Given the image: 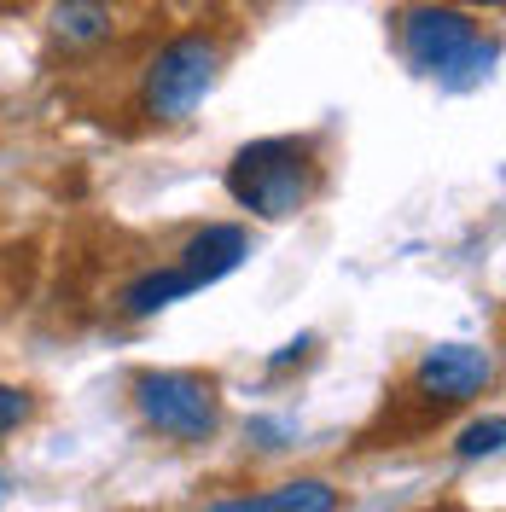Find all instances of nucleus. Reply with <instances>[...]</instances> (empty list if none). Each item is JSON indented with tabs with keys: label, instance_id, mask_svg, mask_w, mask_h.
<instances>
[{
	"label": "nucleus",
	"instance_id": "f257e3e1",
	"mask_svg": "<svg viewBox=\"0 0 506 512\" xmlns=\"http://www.w3.org/2000/svg\"><path fill=\"white\" fill-rule=\"evenodd\" d=\"M227 192L262 222H291L315 198V146L297 134H268L239 146L227 163Z\"/></svg>",
	"mask_w": 506,
	"mask_h": 512
},
{
	"label": "nucleus",
	"instance_id": "f03ea898",
	"mask_svg": "<svg viewBox=\"0 0 506 512\" xmlns=\"http://www.w3.org/2000/svg\"><path fill=\"white\" fill-rule=\"evenodd\" d=\"M402 53L419 76H437V82H477L489 76L495 64V41H483L477 24L466 12H454L443 0H419L402 12Z\"/></svg>",
	"mask_w": 506,
	"mask_h": 512
},
{
	"label": "nucleus",
	"instance_id": "7ed1b4c3",
	"mask_svg": "<svg viewBox=\"0 0 506 512\" xmlns=\"http://www.w3.org/2000/svg\"><path fill=\"white\" fill-rule=\"evenodd\" d=\"M216 70H222V47L210 35H175L158 59L146 64V82H140L146 117L187 123L192 111L204 105V94L216 88Z\"/></svg>",
	"mask_w": 506,
	"mask_h": 512
},
{
	"label": "nucleus",
	"instance_id": "20e7f679",
	"mask_svg": "<svg viewBox=\"0 0 506 512\" xmlns=\"http://www.w3.org/2000/svg\"><path fill=\"white\" fill-rule=\"evenodd\" d=\"M134 408L158 437H175V443H210L222 431L216 384L198 379V373H140L134 379Z\"/></svg>",
	"mask_w": 506,
	"mask_h": 512
},
{
	"label": "nucleus",
	"instance_id": "39448f33",
	"mask_svg": "<svg viewBox=\"0 0 506 512\" xmlns=\"http://www.w3.org/2000/svg\"><path fill=\"white\" fill-rule=\"evenodd\" d=\"M489 384H495V361L477 344H437V350L419 355V367H413V390L431 408H460V402L483 396Z\"/></svg>",
	"mask_w": 506,
	"mask_h": 512
},
{
	"label": "nucleus",
	"instance_id": "423d86ee",
	"mask_svg": "<svg viewBox=\"0 0 506 512\" xmlns=\"http://www.w3.org/2000/svg\"><path fill=\"white\" fill-rule=\"evenodd\" d=\"M245 256H251V233L233 227V222H216V227H204V233H192L187 239L181 268L192 274V286L204 291V286H216V280H227Z\"/></svg>",
	"mask_w": 506,
	"mask_h": 512
},
{
	"label": "nucleus",
	"instance_id": "0eeeda50",
	"mask_svg": "<svg viewBox=\"0 0 506 512\" xmlns=\"http://www.w3.org/2000/svg\"><path fill=\"white\" fill-rule=\"evenodd\" d=\"M192 274L175 262V268H152V274H140L134 286L123 291V315L134 320H146V315H158V309H169V303H181V297H192Z\"/></svg>",
	"mask_w": 506,
	"mask_h": 512
},
{
	"label": "nucleus",
	"instance_id": "6e6552de",
	"mask_svg": "<svg viewBox=\"0 0 506 512\" xmlns=\"http://www.w3.org/2000/svg\"><path fill=\"white\" fill-rule=\"evenodd\" d=\"M338 495L326 483H285L268 495H239V501H216V512H332Z\"/></svg>",
	"mask_w": 506,
	"mask_h": 512
},
{
	"label": "nucleus",
	"instance_id": "1a4fd4ad",
	"mask_svg": "<svg viewBox=\"0 0 506 512\" xmlns=\"http://www.w3.org/2000/svg\"><path fill=\"white\" fill-rule=\"evenodd\" d=\"M111 24H117L111 0H59L53 6V35L64 47H94V41L111 35Z\"/></svg>",
	"mask_w": 506,
	"mask_h": 512
},
{
	"label": "nucleus",
	"instance_id": "9d476101",
	"mask_svg": "<svg viewBox=\"0 0 506 512\" xmlns=\"http://www.w3.org/2000/svg\"><path fill=\"white\" fill-rule=\"evenodd\" d=\"M501 443H506V419L489 414V419H472L454 448H460V460H483V454H501Z\"/></svg>",
	"mask_w": 506,
	"mask_h": 512
},
{
	"label": "nucleus",
	"instance_id": "9b49d317",
	"mask_svg": "<svg viewBox=\"0 0 506 512\" xmlns=\"http://www.w3.org/2000/svg\"><path fill=\"white\" fill-rule=\"evenodd\" d=\"M30 414H35V396H30V390H18V384H0V437H6V431H18Z\"/></svg>",
	"mask_w": 506,
	"mask_h": 512
},
{
	"label": "nucleus",
	"instance_id": "f8f14e48",
	"mask_svg": "<svg viewBox=\"0 0 506 512\" xmlns=\"http://www.w3.org/2000/svg\"><path fill=\"white\" fill-rule=\"evenodd\" d=\"M309 344H315V338H291V344L274 355V373H280V367H291V361H303V355H309Z\"/></svg>",
	"mask_w": 506,
	"mask_h": 512
},
{
	"label": "nucleus",
	"instance_id": "ddd939ff",
	"mask_svg": "<svg viewBox=\"0 0 506 512\" xmlns=\"http://www.w3.org/2000/svg\"><path fill=\"white\" fill-rule=\"evenodd\" d=\"M483 6H501V0H483Z\"/></svg>",
	"mask_w": 506,
	"mask_h": 512
},
{
	"label": "nucleus",
	"instance_id": "4468645a",
	"mask_svg": "<svg viewBox=\"0 0 506 512\" xmlns=\"http://www.w3.org/2000/svg\"><path fill=\"white\" fill-rule=\"evenodd\" d=\"M0 483H6V478H0Z\"/></svg>",
	"mask_w": 506,
	"mask_h": 512
}]
</instances>
